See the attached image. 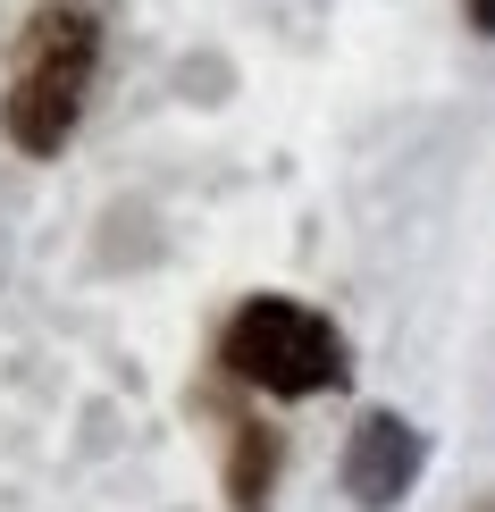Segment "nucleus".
<instances>
[{
  "mask_svg": "<svg viewBox=\"0 0 495 512\" xmlns=\"http://www.w3.org/2000/svg\"><path fill=\"white\" fill-rule=\"evenodd\" d=\"M93 59H101V26L84 0H42L26 17V42H17V68H9V143L34 160H51L59 143L76 135L84 93H93Z\"/></svg>",
  "mask_w": 495,
  "mask_h": 512,
  "instance_id": "obj_1",
  "label": "nucleus"
},
{
  "mask_svg": "<svg viewBox=\"0 0 495 512\" xmlns=\"http://www.w3.org/2000/svg\"><path fill=\"white\" fill-rule=\"evenodd\" d=\"M219 361H227V378H244V387H261V395H286V403L328 395V387L353 378L336 319L311 311V303H286V294H252V303L227 319Z\"/></svg>",
  "mask_w": 495,
  "mask_h": 512,
  "instance_id": "obj_2",
  "label": "nucleus"
},
{
  "mask_svg": "<svg viewBox=\"0 0 495 512\" xmlns=\"http://www.w3.org/2000/svg\"><path fill=\"white\" fill-rule=\"evenodd\" d=\"M428 445L403 412H361L353 437H344V496H353L361 512H395L403 496H412Z\"/></svg>",
  "mask_w": 495,
  "mask_h": 512,
  "instance_id": "obj_3",
  "label": "nucleus"
},
{
  "mask_svg": "<svg viewBox=\"0 0 495 512\" xmlns=\"http://www.w3.org/2000/svg\"><path fill=\"white\" fill-rule=\"evenodd\" d=\"M269 487H277V429L244 420L235 454H227V496H235V512H269Z\"/></svg>",
  "mask_w": 495,
  "mask_h": 512,
  "instance_id": "obj_4",
  "label": "nucleus"
},
{
  "mask_svg": "<svg viewBox=\"0 0 495 512\" xmlns=\"http://www.w3.org/2000/svg\"><path fill=\"white\" fill-rule=\"evenodd\" d=\"M462 17H470V34L495 42V0H462Z\"/></svg>",
  "mask_w": 495,
  "mask_h": 512,
  "instance_id": "obj_5",
  "label": "nucleus"
}]
</instances>
